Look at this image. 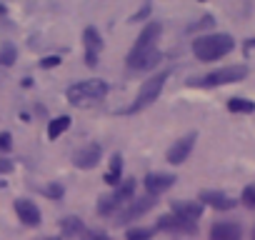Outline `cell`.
Segmentation results:
<instances>
[{
	"label": "cell",
	"instance_id": "obj_10",
	"mask_svg": "<svg viewBox=\"0 0 255 240\" xmlns=\"http://www.w3.org/2000/svg\"><path fill=\"white\" fill-rule=\"evenodd\" d=\"M173 213L183 220L195 223L203 215V203H193V200H173Z\"/></svg>",
	"mask_w": 255,
	"mask_h": 240
},
{
	"label": "cell",
	"instance_id": "obj_6",
	"mask_svg": "<svg viewBox=\"0 0 255 240\" xmlns=\"http://www.w3.org/2000/svg\"><path fill=\"white\" fill-rule=\"evenodd\" d=\"M158 60H160L158 48H153V50H130V55H128V65H130L133 70H148V68L158 65Z\"/></svg>",
	"mask_w": 255,
	"mask_h": 240
},
{
	"label": "cell",
	"instance_id": "obj_31",
	"mask_svg": "<svg viewBox=\"0 0 255 240\" xmlns=\"http://www.w3.org/2000/svg\"><path fill=\"white\" fill-rule=\"evenodd\" d=\"M85 240H110V238H108L105 233H88Z\"/></svg>",
	"mask_w": 255,
	"mask_h": 240
},
{
	"label": "cell",
	"instance_id": "obj_5",
	"mask_svg": "<svg viewBox=\"0 0 255 240\" xmlns=\"http://www.w3.org/2000/svg\"><path fill=\"white\" fill-rule=\"evenodd\" d=\"M195 140H198V135H195V133H188V135H185V138H180L175 145H170V150H168V163H173V165L185 163V160H188V155L193 153Z\"/></svg>",
	"mask_w": 255,
	"mask_h": 240
},
{
	"label": "cell",
	"instance_id": "obj_13",
	"mask_svg": "<svg viewBox=\"0 0 255 240\" xmlns=\"http://www.w3.org/2000/svg\"><path fill=\"white\" fill-rule=\"evenodd\" d=\"M15 213L25 225H40V210L33 200H15Z\"/></svg>",
	"mask_w": 255,
	"mask_h": 240
},
{
	"label": "cell",
	"instance_id": "obj_3",
	"mask_svg": "<svg viewBox=\"0 0 255 240\" xmlns=\"http://www.w3.org/2000/svg\"><path fill=\"white\" fill-rule=\"evenodd\" d=\"M245 75H248V68H245V65H225V68H220V70L208 73L203 80H198V85H203V88L230 85V83H240Z\"/></svg>",
	"mask_w": 255,
	"mask_h": 240
},
{
	"label": "cell",
	"instance_id": "obj_21",
	"mask_svg": "<svg viewBox=\"0 0 255 240\" xmlns=\"http://www.w3.org/2000/svg\"><path fill=\"white\" fill-rule=\"evenodd\" d=\"M153 233H155V228H130L125 233V238L128 240H150Z\"/></svg>",
	"mask_w": 255,
	"mask_h": 240
},
{
	"label": "cell",
	"instance_id": "obj_20",
	"mask_svg": "<svg viewBox=\"0 0 255 240\" xmlns=\"http://www.w3.org/2000/svg\"><path fill=\"white\" fill-rule=\"evenodd\" d=\"M228 110L230 113H253L255 110V103L253 100H245V98H230L228 100Z\"/></svg>",
	"mask_w": 255,
	"mask_h": 240
},
{
	"label": "cell",
	"instance_id": "obj_24",
	"mask_svg": "<svg viewBox=\"0 0 255 240\" xmlns=\"http://www.w3.org/2000/svg\"><path fill=\"white\" fill-rule=\"evenodd\" d=\"M243 205L245 208H250V210H255V185H248L245 190H243Z\"/></svg>",
	"mask_w": 255,
	"mask_h": 240
},
{
	"label": "cell",
	"instance_id": "obj_29",
	"mask_svg": "<svg viewBox=\"0 0 255 240\" xmlns=\"http://www.w3.org/2000/svg\"><path fill=\"white\" fill-rule=\"evenodd\" d=\"M0 173H13V163L5 160V158H0Z\"/></svg>",
	"mask_w": 255,
	"mask_h": 240
},
{
	"label": "cell",
	"instance_id": "obj_14",
	"mask_svg": "<svg viewBox=\"0 0 255 240\" xmlns=\"http://www.w3.org/2000/svg\"><path fill=\"white\" fill-rule=\"evenodd\" d=\"M158 38H160V23L153 20V23H148V25L143 28V33L138 35V43H135L133 50H153Z\"/></svg>",
	"mask_w": 255,
	"mask_h": 240
},
{
	"label": "cell",
	"instance_id": "obj_7",
	"mask_svg": "<svg viewBox=\"0 0 255 240\" xmlns=\"http://www.w3.org/2000/svg\"><path fill=\"white\" fill-rule=\"evenodd\" d=\"M100 145L98 143H90V145H85V148H80L75 155H73V163L78 165V168H83V170H90V168H95L98 163H100Z\"/></svg>",
	"mask_w": 255,
	"mask_h": 240
},
{
	"label": "cell",
	"instance_id": "obj_19",
	"mask_svg": "<svg viewBox=\"0 0 255 240\" xmlns=\"http://www.w3.org/2000/svg\"><path fill=\"white\" fill-rule=\"evenodd\" d=\"M120 173H123V158L120 155H113L110 170L105 173V183L108 185H120Z\"/></svg>",
	"mask_w": 255,
	"mask_h": 240
},
{
	"label": "cell",
	"instance_id": "obj_9",
	"mask_svg": "<svg viewBox=\"0 0 255 240\" xmlns=\"http://www.w3.org/2000/svg\"><path fill=\"white\" fill-rule=\"evenodd\" d=\"M173 183H175V175H170V173H150V175L143 180L145 190H148L153 198H155V195H160L163 190H168Z\"/></svg>",
	"mask_w": 255,
	"mask_h": 240
},
{
	"label": "cell",
	"instance_id": "obj_34",
	"mask_svg": "<svg viewBox=\"0 0 255 240\" xmlns=\"http://www.w3.org/2000/svg\"><path fill=\"white\" fill-rule=\"evenodd\" d=\"M253 240H255V230H253Z\"/></svg>",
	"mask_w": 255,
	"mask_h": 240
},
{
	"label": "cell",
	"instance_id": "obj_27",
	"mask_svg": "<svg viewBox=\"0 0 255 240\" xmlns=\"http://www.w3.org/2000/svg\"><path fill=\"white\" fill-rule=\"evenodd\" d=\"M63 60L58 58V55H50V58H45V60H40V68H55V65H60Z\"/></svg>",
	"mask_w": 255,
	"mask_h": 240
},
{
	"label": "cell",
	"instance_id": "obj_30",
	"mask_svg": "<svg viewBox=\"0 0 255 240\" xmlns=\"http://www.w3.org/2000/svg\"><path fill=\"white\" fill-rule=\"evenodd\" d=\"M148 13H150V5H145V8H143L138 15H133V23H140L143 18H148Z\"/></svg>",
	"mask_w": 255,
	"mask_h": 240
},
{
	"label": "cell",
	"instance_id": "obj_33",
	"mask_svg": "<svg viewBox=\"0 0 255 240\" xmlns=\"http://www.w3.org/2000/svg\"><path fill=\"white\" fill-rule=\"evenodd\" d=\"M245 48H248V50H250V48H255V38H253V40H248V43H245Z\"/></svg>",
	"mask_w": 255,
	"mask_h": 240
},
{
	"label": "cell",
	"instance_id": "obj_15",
	"mask_svg": "<svg viewBox=\"0 0 255 240\" xmlns=\"http://www.w3.org/2000/svg\"><path fill=\"white\" fill-rule=\"evenodd\" d=\"M240 235L238 223H215L210 228V240H240Z\"/></svg>",
	"mask_w": 255,
	"mask_h": 240
},
{
	"label": "cell",
	"instance_id": "obj_12",
	"mask_svg": "<svg viewBox=\"0 0 255 240\" xmlns=\"http://www.w3.org/2000/svg\"><path fill=\"white\" fill-rule=\"evenodd\" d=\"M200 203H205V205H210L215 210H230V208H235V200L228 198L220 190H203L200 193Z\"/></svg>",
	"mask_w": 255,
	"mask_h": 240
},
{
	"label": "cell",
	"instance_id": "obj_4",
	"mask_svg": "<svg viewBox=\"0 0 255 240\" xmlns=\"http://www.w3.org/2000/svg\"><path fill=\"white\" fill-rule=\"evenodd\" d=\"M168 70H163L160 75H153V78H148L143 85H140V90H138V98H135V103H133V108L130 110H140V108H145V105H150L158 95H160V90H163V85H165V80H168Z\"/></svg>",
	"mask_w": 255,
	"mask_h": 240
},
{
	"label": "cell",
	"instance_id": "obj_26",
	"mask_svg": "<svg viewBox=\"0 0 255 240\" xmlns=\"http://www.w3.org/2000/svg\"><path fill=\"white\" fill-rule=\"evenodd\" d=\"M13 145V135L10 133H0V150H10Z\"/></svg>",
	"mask_w": 255,
	"mask_h": 240
},
{
	"label": "cell",
	"instance_id": "obj_35",
	"mask_svg": "<svg viewBox=\"0 0 255 240\" xmlns=\"http://www.w3.org/2000/svg\"><path fill=\"white\" fill-rule=\"evenodd\" d=\"M48 240H55V238H48Z\"/></svg>",
	"mask_w": 255,
	"mask_h": 240
},
{
	"label": "cell",
	"instance_id": "obj_22",
	"mask_svg": "<svg viewBox=\"0 0 255 240\" xmlns=\"http://www.w3.org/2000/svg\"><path fill=\"white\" fill-rule=\"evenodd\" d=\"M115 208H118V203H115L113 195H103L100 203H98V213H100V215H110Z\"/></svg>",
	"mask_w": 255,
	"mask_h": 240
},
{
	"label": "cell",
	"instance_id": "obj_32",
	"mask_svg": "<svg viewBox=\"0 0 255 240\" xmlns=\"http://www.w3.org/2000/svg\"><path fill=\"white\" fill-rule=\"evenodd\" d=\"M48 195H53V198H60V195H63V188L53 185V188H48Z\"/></svg>",
	"mask_w": 255,
	"mask_h": 240
},
{
	"label": "cell",
	"instance_id": "obj_23",
	"mask_svg": "<svg viewBox=\"0 0 255 240\" xmlns=\"http://www.w3.org/2000/svg\"><path fill=\"white\" fill-rule=\"evenodd\" d=\"M60 228H63V233L73 235V233H80V230H83V223H80L78 218H65V220L60 223Z\"/></svg>",
	"mask_w": 255,
	"mask_h": 240
},
{
	"label": "cell",
	"instance_id": "obj_8",
	"mask_svg": "<svg viewBox=\"0 0 255 240\" xmlns=\"http://www.w3.org/2000/svg\"><path fill=\"white\" fill-rule=\"evenodd\" d=\"M83 38H85V63L90 68H95L98 65V53L103 48V40H100V35H98L95 28H85V35Z\"/></svg>",
	"mask_w": 255,
	"mask_h": 240
},
{
	"label": "cell",
	"instance_id": "obj_2",
	"mask_svg": "<svg viewBox=\"0 0 255 240\" xmlns=\"http://www.w3.org/2000/svg\"><path fill=\"white\" fill-rule=\"evenodd\" d=\"M108 95V83L105 80H83L68 88V100L73 105H88L93 100H103Z\"/></svg>",
	"mask_w": 255,
	"mask_h": 240
},
{
	"label": "cell",
	"instance_id": "obj_1",
	"mask_svg": "<svg viewBox=\"0 0 255 240\" xmlns=\"http://www.w3.org/2000/svg\"><path fill=\"white\" fill-rule=\"evenodd\" d=\"M233 38L225 33H215V35H203L198 40H193V53L198 60L208 63V60H218L223 55H228L233 50Z\"/></svg>",
	"mask_w": 255,
	"mask_h": 240
},
{
	"label": "cell",
	"instance_id": "obj_17",
	"mask_svg": "<svg viewBox=\"0 0 255 240\" xmlns=\"http://www.w3.org/2000/svg\"><path fill=\"white\" fill-rule=\"evenodd\" d=\"M68 128H70V118H68V115L53 118V120H50V125H48V138H50V140H58Z\"/></svg>",
	"mask_w": 255,
	"mask_h": 240
},
{
	"label": "cell",
	"instance_id": "obj_18",
	"mask_svg": "<svg viewBox=\"0 0 255 240\" xmlns=\"http://www.w3.org/2000/svg\"><path fill=\"white\" fill-rule=\"evenodd\" d=\"M133 195H135V180H123L120 188H118V193H115L113 198H115L118 205H123V203H128V200H133Z\"/></svg>",
	"mask_w": 255,
	"mask_h": 240
},
{
	"label": "cell",
	"instance_id": "obj_25",
	"mask_svg": "<svg viewBox=\"0 0 255 240\" xmlns=\"http://www.w3.org/2000/svg\"><path fill=\"white\" fill-rule=\"evenodd\" d=\"M13 60H15V48L13 45H3V50H0V63L13 65Z\"/></svg>",
	"mask_w": 255,
	"mask_h": 240
},
{
	"label": "cell",
	"instance_id": "obj_11",
	"mask_svg": "<svg viewBox=\"0 0 255 240\" xmlns=\"http://www.w3.org/2000/svg\"><path fill=\"white\" fill-rule=\"evenodd\" d=\"M158 230H170V233H195V223L183 220V218H178V215L173 213V215H163V218L158 220Z\"/></svg>",
	"mask_w": 255,
	"mask_h": 240
},
{
	"label": "cell",
	"instance_id": "obj_28",
	"mask_svg": "<svg viewBox=\"0 0 255 240\" xmlns=\"http://www.w3.org/2000/svg\"><path fill=\"white\" fill-rule=\"evenodd\" d=\"M213 23H215V20H213V18H210V15H205V18H203V20H200V23H195V25H193V28H190V30H200V28H210V25H213Z\"/></svg>",
	"mask_w": 255,
	"mask_h": 240
},
{
	"label": "cell",
	"instance_id": "obj_16",
	"mask_svg": "<svg viewBox=\"0 0 255 240\" xmlns=\"http://www.w3.org/2000/svg\"><path fill=\"white\" fill-rule=\"evenodd\" d=\"M155 205V198L153 195H148V198H140V200H135L128 210H123L120 213V220L118 223H128V220H133V218H138V215H143V213H148L150 208Z\"/></svg>",
	"mask_w": 255,
	"mask_h": 240
}]
</instances>
